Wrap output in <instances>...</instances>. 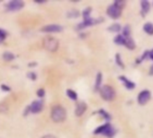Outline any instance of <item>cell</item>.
<instances>
[{"mask_svg":"<svg viewBox=\"0 0 153 138\" xmlns=\"http://www.w3.org/2000/svg\"><path fill=\"white\" fill-rule=\"evenodd\" d=\"M51 119L56 123L62 122L66 118V110L61 106H55L51 110Z\"/></svg>","mask_w":153,"mask_h":138,"instance_id":"6da1fadb","label":"cell"},{"mask_svg":"<svg viewBox=\"0 0 153 138\" xmlns=\"http://www.w3.org/2000/svg\"><path fill=\"white\" fill-rule=\"evenodd\" d=\"M100 95L105 101H112L115 97V92L110 85H104L100 87Z\"/></svg>","mask_w":153,"mask_h":138,"instance_id":"7a4b0ae2","label":"cell"},{"mask_svg":"<svg viewBox=\"0 0 153 138\" xmlns=\"http://www.w3.org/2000/svg\"><path fill=\"white\" fill-rule=\"evenodd\" d=\"M95 134H102L106 135L107 137L111 138L114 135L115 130L109 123H106V124L99 126L98 128H97V130L95 131Z\"/></svg>","mask_w":153,"mask_h":138,"instance_id":"3957f363","label":"cell"},{"mask_svg":"<svg viewBox=\"0 0 153 138\" xmlns=\"http://www.w3.org/2000/svg\"><path fill=\"white\" fill-rule=\"evenodd\" d=\"M43 47L51 52H54L59 48V41L53 37H46L43 40Z\"/></svg>","mask_w":153,"mask_h":138,"instance_id":"277c9868","label":"cell"},{"mask_svg":"<svg viewBox=\"0 0 153 138\" xmlns=\"http://www.w3.org/2000/svg\"><path fill=\"white\" fill-rule=\"evenodd\" d=\"M122 9H123V8H121V7H118L115 3H114V4H112L111 6L108 7L106 13H107V15H108L111 18H113V19H117V18H119V17L121 16V15H122Z\"/></svg>","mask_w":153,"mask_h":138,"instance_id":"5b68a950","label":"cell"},{"mask_svg":"<svg viewBox=\"0 0 153 138\" xmlns=\"http://www.w3.org/2000/svg\"><path fill=\"white\" fill-rule=\"evenodd\" d=\"M151 98V92L149 90L141 91L138 95V103L140 105H145L149 102Z\"/></svg>","mask_w":153,"mask_h":138,"instance_id":"8992f818","label":"cell"},{"mask_svg":"<svg viewBox=\"0 0 153 138\" xmlns=\"http://www.w3.org/2000/svg\"><path fill=\"white\" fill-rule=\"evenodd\" d=\"M42 31L45 32H59L62 31V27L57 24H49V25L42 27Z\"/></svg>","mask_w":153,"mask_h":138,"instance_id":"52a82bcc","label":"cell"},{"mask_svg":"<svg viewBox=\"0 0 153 138\" xmlns=\"http://www.w3.org/2000/svg\"><path fill=\"white\" fill-rule=\"evenodd\" d=\"M7 7L10 11H16L24 7V3L22 1H11L10 3L7 4Z\"/></svg>","mask_w":153,"mask_h":138,"instance_id":"ba28073f","label":"cell"},{"mask_svg":"<svg viewBox=\"0 0 153 138\" xmlns=\"http://www.w3.org/2000/svg\"><path fill=\"white\" fill-rule=\"evenodd\" d=\"M42 109V102L41 101H35L30 106V110L33 113H38Z\"/></svg>","mask_w":153,"mask_h":138,"instance_id":"9c48e42d","label":"cell"},{"mask_svg":"<svg viewBox=\"0 0 153 138\" xmlns=\"http://www.w3.org/2000/svg\"><path fill=\"white\" fill-rule=\"evenodd\" d=\"M119 79L123 82V84H124V86L128 89V90H132V89H134L135 88V86H136V84L133 83V82H131V81H130L128 78H126L125 76H120L119 77Z\"/></svg>","mask_w":153,"mask_h":138,"instance_id":"30bf717a","label":"cell"},{"mask_svg":"<svg viewBox=\"0 0 153 138\" xmlns=\"http://www.w3.org/2000/svg\"><path fill=\"white\" fill-rule=\"evenodd\" d=\"M87 109V104L85 102H79L78 105H76V115L78 117H80L84 114V112Z\"/></svg>","mask_w":153,"mask_h":138,"instance_id":"8fae6325","label":"cell"},{"mask_svg":"<svg viewBox=\"0 0 153 138\" xmlns=\"http://www.w3.org/2000/svg\"><path fill=\"white\" fill-rule=\"evenodd\" d=\"M140 7H141V13H142V15L144 16V15H146L149 11V8H150V5L148 1L146 0H143V1L140 2Z\"/></svg>","mask_w":153,"mask_h":138,"instance_id":"7c38bea8","label":"cell"},{"mask_svg":"<svg viewBox=\"0 0 153 138\" xmlns=\"http://www.w3.org/2000/svg\"><path fill=\"white\" fill-rule=\"evenodd\" d=\"M124 46L126 48H128L129 49H134L135 48V42H134V40H132L131 37L125 38V44H124Z\"/></svg>","mask_w":153,"mask_h":138,"instance_id":"4fadbf2b","label":"cell"},{"mask_svg":"<svg viewBox=\"0 0 153 138\" xmlns=\"http://www.w3.org/2000/svg\"><path fill=\"white\" fill-rule=\"evenodd\" d=\"M143 31L149 35H153V23H145L143 25Z\"/></svg>","mask_w":153,"mask_h":138,"instance_id":"5bb4252c","label":"cell"},{"mask_svg":"<svg viewBox=\"0 0 153 138\" xmlns=\"http://www.w3.org/2000/svg\"><path fill=\"white\" fill-rule=\"evenodd\" d=\"M123 36L124 38L131 37V26L129 24L125 25L123 29Z\"/></svg>","mask_w":153,"mask_h":138,"instance_id":"9a60e30c","label":"cell"},{"mask_svg":"<svg viewBox=\"0 0 153 138\" xmlns=\"http://www.w3.org/2000/svg\"><path fill=\"white\" fill-rule=\"evenodd\" d=\"M114 42L118 45H124L125 44V38L123 35H117L114 38Z\"/></svg>","mask_w":153,"mask_h":138,"instance_id":"2e32d148","label":"cell"},{"mask_svg":"<svg viewBox=\"0 0 153 138\" xmlns=\"http://www.w3.org/2000/svg\"><path fill=\"white\" fill-rule=\"evenodd\" d=\"M121 29H122V27H121V25L119 23H114L108 28V30L110 32H118L121 31Z\"/></svg>","mask_w":153,"mask_h":138,"instance_id":"e0dca14e","label":"cell"},{"mask_svg":"<svg viewBox=\"0 0 153 138\" xmlns=\"http://www.w3.org/2000/svg\"><path fill=\"white\" fill-rule=\"evenodd\" d=\"M101 83H102V74H101V73H98L97 76V81H96V85H95L96 90L100 89Z\"/></svg>","mask_w":153,"mask_h":138,"instance_id":"ac0fdd59","label":"cell"},{"mask_svg":"<svg viewBox=\"0 0 153 138\" xmlns=\"http://www.w3.org/2000/svg\"><path fill=\"white\" fill-rule=\"evenodd\" d=\"M67 94H68V96L70 98V99H72V100H76V98H78V95H76V93L74 92V91H72V90H68L67 91Z\"/></svg>","mask_w":153,"mask_h":138,"instance_id":"d6986e66","label":"cell"},{"mask_svg":"<svg viewBox=\"0 0 153 138\" xmlns=\"http://www.w3.org/2000/svg\"><path fill=\"white\" fill-rule=\"evenodd\" d=\"M3 57L5 58V60L10 61V60H13V59L15 58V56H14L12 53H10V52H6V53H4Z\"/></svg>","mask_w":153,"mask_h":138,"instance_id":"ffe728a7","label":"cell"},{"mask_svg":"<svg viewBox=\"0 0 153 138\" xmlns=\"http://www.w3.org/2000/svg\"><path fill=\"white\" fill-rule=\"evenodd\" d=\"M115 61H116V63H117V65L119 66H121L122 68L124 67V65H123V63L122 61V58H121V55L120 54H116V56H115Z\"/></svg>","mask_w":153,"mask_h":138,"instance_id":"44dd1931","label":"cell"},{"mask_svg":"<svg viewBox=\"0 0 153 138\" xmlns=\"http://www.w3.org/2000/svg\"><path fill=\"white\" fill-rule=\"evenodd\" d=\"M147 57H149V50H146L145 52H144V54L140 57V59L139 60H137V63H140V62H142L144 59H146Z\"/></svg>","mask_w":153,"mask_h":138,"instance_id":"7402d4cb","label":"cell"},{"mask_svg":"<svg viewBox=\"0 0 153 138\" xmlns=\"http://www.w3.org/2000/svg\"><path fill=\"white\" fill-rule=\"evenodd\" d=\"M99 113H100V114H102V115H103V117H104L105 119H110V118H111L110 115H109L107 112H105V110H103V109H102V110H100V111H99Z\"/></svg>","mask_w":153,"mask_h":138,"instance_id":"603a6c76","label":"cell"},{"mask_svg":"<svg viewBox=\"0 0 153 138\" xmlns=\"http://www.w3.org/2000/svg\"><path fill=\"white\" fill-rule=\"evenodd\" d=\"M7 106L5 104V103H2V104H0V112H6L7 110Z\"/></svg>","mask_w":153,"mask_h":138,"instance_id":"cb8c5ba5","label":"cell"},{"mask_svg":"<svg viewBox=\"0 0 153 138\" xmlns=\"http://www.w3.org/2000/svg\"><path fill=\"white\" fill-rule=\"evenodd\" d=\"M37 94H38V96H39V97H42V96L44 95V90H42V89H41V90H38V92H37Z\"/></svg>","mask_w":153,"mask_h":138,"instance_id":"d4e9b609","label":"cell"},{"mask_svg":"<svg viewBox=\"0 0 153 138\" xmlns=\"http://www.w3.org/2000/svg\"><path fill=\"white\" fill-rule=\"evenodd\" d=\"M149 57L153 61V49H151L150 51H149Z\"/></svg>","mask_w":153,"mask_h":138,"instance_id":"484cf974","label":"cell"},{"mask_svg":"<svg viewBox=\"0 0 153 138\" xmlns=\"http://www.w3.org/2000/svg\"><path fill=\"white\" fill-rule=\"evenodd\" d=\"M149 75L150 76H153V65H151L150 69H149Z\"/></svg>","mask_w":153,"mask_h":138,"instance_id":"4316f807","label":"cell"},{"mask_svg":"<svg viewBox=\"0 0 153 138\" xmlns=\"http://www.w3.org/2000/svg\"><path fill=\"white\" fill-rule=\"evenodd\" d=\"M42 138H56V137L53 136V135H45V136H43Z\"/></svg>","mask_w":153,"mask_h":138,"instance_id":"83f0119b","label":"cell"}]
</instances>
